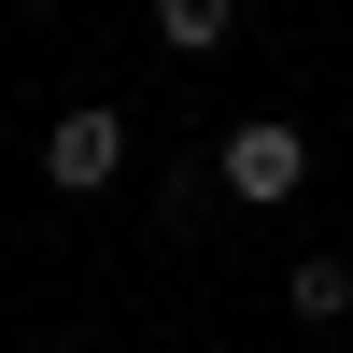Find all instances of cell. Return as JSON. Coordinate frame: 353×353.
<instances>
[{
  "label": "cell",
  "mask_w": 353,
  "mask_h": 353,
  "mask_svg": "<svg viewBox=\"0 0 353 353\" xmlns=\"http://www.w3.org/2000/svg\"><path fill=\"white\" fill-rule=\"evenodd\" d=\"M212 184L241 198V212H283V198L311 184V128H283V113H241V128H226V156H212Z\"/></svg>",
  "instance_id": "1"
},
{
  "label": "cell",
  "mask_w": 353,
  "mask_h": 353,
  "mask_svg": "<svg viewBox=\"0 0 353 353\" xmlns=\"http://www.w3.org/2000/svg\"><path fill=\"white\" fill-rule=\"evenodd\" d=\"M113 170H128V113H99V99H71V113L43 128V184H57V198H99Z\"/></svg>",
  "instance_id": "2"
},
{
  "label": "cell",
  "mask_w": 353,
  "mask_h": 353,
  "mask_svg": "<svg viewBox=\"0 0 353 353\" xmlns=\"http://www.w3.org/2000/svg\"><path fill=\"white\" fill-rule=\"evenodd\" d=\"M156 43L170 57H226L241 43V0H156Z\"/></svg>",
  "instance_id": "3"
},
{
  "label": "cell",
  "mask_w": 353,
  "mask_h": 353,
  "mask_svg": "<svg viewBox=\"0 0 353 353\" xmlns=\"http://www.w3.org/2000/svg\"><path fill=\"white\" fill-rule=\"evenodd\" d=\"M283 311H297V325H339V311H353V269H339V254H297V283H283Z\"/></svg>",
  "instance_id": "4"
}]
</instances>
